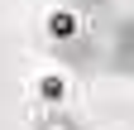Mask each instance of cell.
<instances>
[{
  "label": "cell",
  "mask_w": 134,
  "mask_h": 130,
  "mask_svg": "<svg viewBox=\"0 0 134 130\" xmlns=\"http://www.w3.org/2000/svg\"><path fill=\"white\" fill-rule=\"evenodd\" d=\"M34 130H81V125H77V116H72V111L53 106L48 116H38V121H34Z\"/></svg>",
  "instance_id": "1"
},
{
  "label": "cell",
  "mask_w": 134,
  "mask_h": 130,
  "mask_svg": "<svg viewBox=\"0 0 134 130\" xmlns=\"http://www.w3.org/2000/svg\"><path fill=\"white\" fill-rule=\"evenodd\" d=\"M38 96H43V101H62V96H67V82H62V77L58 72H48V77H38Z\"/></svg>",
  "instance_id": "2"
}]
</instances>
